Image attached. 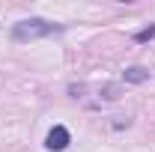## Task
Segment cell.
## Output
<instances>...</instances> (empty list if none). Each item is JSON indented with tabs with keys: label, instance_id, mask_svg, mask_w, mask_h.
Wrapping results in <instances>:
<instances>
[{
	"label": "cell",
	"instance_id": "obj_1",
	"mask_svg": "<svg viewBox=\"0 0 155 152\" xmlns=\"http://www.w3.org/2000/svg\"><path fill=\"white\" fill-rule=\"evenodd\" d=\"M63 33L60 24H51L45 18H24L12 27V39L15 42H33V39H45V36H57Z\"/></svg>",
	"mask_w": 155,
	"mask_h": 152
},
{
	"label": "cell",
	"instance_id": "obj_2",
	"mask_svg": "<svg viewBox=\"0 0 155 152\" xmlns=\"http://www.w3.org/2000/svg\"><path fill=\"white\" fill-rule=\"evenodd\" d=\"M69 143H72V134H69L66 125H54V128L48 131V137H45V146L51 152H63Z\"/></svg>",
	"mask_w": 155,
	"mask_h": 152
},
{
	"label": "cell",
	"instance_id": "obj_3",
	"mask_svg": "<svg viewBox=\"0 0 155 152\" xmlns=\"http://www.w3.org/2000/svg\"><path fill=\"white\" fill-rule=\"evenodd\" d=\"M122 81H125V84H146V81H149V69H143V66H128V69L122 72Z\"/></svg>",
	"mask_w": 155,
	"mask_h": 152
},
{
	"label": "cell",
	"instance_id": "obj_5",
	"mask_svg": "<svg viewBox=\"0 0 155 152\" xmlns=\"http://www.w3.org/2000/svg\"><path fill=\"white\" fill-rule=\"evenodd\" d=\"M101 98H107V101H110V98H119V87H116V84H104V87H101Z\"/></svg>",
	"mask_w": 155,
	"mask_h": 152
},
{
	"label": "cell",
	"instance_id": "obj_4",
	"mask_svg": "<svg viewBox=\"0 0 155 152\" xmlns=\"http://www.w3.org/2000/svg\"><path fill=\"white\" fill-rule=\"evenodd\" d=\"M149 39H155V24H152V27H146V30H137V33H134V42H140V45L149 42Z\"/></svg>",
	"mask_w": 155,
	"mask_h": 152
}]
</instances>
